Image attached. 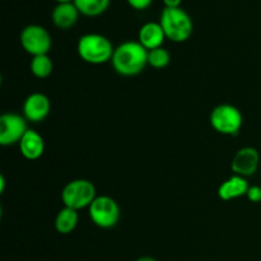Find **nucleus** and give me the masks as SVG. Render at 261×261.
I'll return each mask as SVG.
<instances>
[{
    "instance_id": "nucleus-1",
    "label": "nucleus",
    "mask_w": 261,
    "mask_h": 261,
    "mask_svg": "<svg viewBox=\"0 0 261 261\" xmlns=\"http://www.w3.org/2000/svg\"><path fill=\"white\" fill-rule=\"evenodd\" d=\"M111 64L120 75L135 76L147 68L148 50L139 41H125L115 47Z\"/></svg>"
},
{
    "instance_id": "nucleus-2",
    "label": "nucleus",
    "mask_w": 261,
    "mask_h": 261,
    "mask_svg": "<svg viewBox=\"0 0 261 261\" xmlns=\"http://www.w3.org/2000/svg\"><path fill=\"white\" fill-rule=\"evenodd\" d=\"M115 47L111 41L99 33H87L78 40L76 53L79 58L91 65H101L112 60Z\"/></svg>"
},
{
    "instance_id": "nucleus-3",
    "label": "nucleus",
    "mask_w": 261,
    "mask_h": 261,
    "mask_svg": "<svg viewBox=\"0 0 261 261\" xmlns=\"http://www.w3.org/2000/svg\"><path fill=\"white\" fill-rule=\"evenodd\" d=\"M160 23L166 38L176 43L186 42L194 32L193 19L182 8H165L161 13Z\"/></svg>"
},
{
    "instance_id": "nucleus-4",
    "label": "nucleus",
    "mask_w": 261,
    "mask_h": 261,
    "mask_svg": "<svg viewBox=\"0 0 261 261\" xmlns=\"http://www.w3.org/2000/svg\"><path fill=\"white\" fill-rule=\"evenodd\" d=\"M97 198L96 186L93 182L86 178H76L64 186L61 191V200L64 206L81 211L89 208L94 199Z\"/></svg>"
},
{
    "instance_id": "nucleus-5",
    "label": "nucleus",
    "mask_w": 261,
    "mask_h": 261,
    "mask_svg": "<svg viewBox=\"0 0 261 261\" xmlns=\"http://www.w3.org/2000/svg\"><path fill=\"white\" fill-rule=\"evenodd\" d=\"M209 122L217 133L233 137L237 135L244 125V116L236 106L222 103L214 107L209 116Z\"/></svg>"
},
{
    "instance_id": "nucleus-6",
    "label": "nucleus",
    "mask_w": 261,
    "mask_h": 261,
    "mask_svg": "<svg viewBox=\"0 0 261 261\" xmlns=\"http://www.w3.org/2000/svg\"><path fill=\"white\" fill-rule=\"evenodd\" d=\"M88 214L91 221L97 227L110 229L116 226L120 221V206L111 196H97L89 205Z\"/></svg>"
},
{
    "instance_id": "nucleus-7",
    "label": "nucleus",
    "mask_w": 261,
    "mask_h": 261,
    "mask_svg": "<svg viewBox=\"0 0 261 261\" xmlns=\"http://www.w3.org/2000/svg\"><path fill=\"white\" fill-rule=\"evenodd\" d=\"M20 46L27 54L33 56L48 55L53 46V38L45 27L40 24H28L19 36Z\"/></svg>"
},
{
    "instance_id": "nucleus-8",
    "label": "nucleus",
    "mask_w": 261,
    "mask_h": 261,
    "mask_svg": "<svg viewBox=\"0 0 261 261\" xmlns=\"http://www.w3.org/2000/svg\"><path fill=\"white\" fill-rule=\"evenodd\" d=\"M27 120L15 112H5L0 116V144L3 147L17 144L27 133Z\"/></svg>"
},
{
    "instance_id": "nucleus-9",
    "label": "nucleus",
    "mask_w": 261,
    "mask_h": 261,
    "mask_svg": "<svg viewBox=\"0 0 261 261\" xmlns=\"http://www.w3.org/2000/svg\"><path fill=\"white\" fill-rule=\"evenodd\" d=\"M260 165V153L254 147H244L236 152L231 162L233 175L247 178L257 172Z\"/></svg>"
},
{
    "instance_id": "nucleus-10",
    "label": "nucleus",
    "mask_w": 261,
    "mask_h": 261,
    "mask_svg": "<svg viewBox=\"0 0 261 261\" xmlns=\"http://www.w3.org/2000/svg\"><path fill=\"white\" fill-rule=\"evenodd\" d=\"M51 111V102L46 94L41 92L31 93L23 103V116L33 124L43 121Z\"/></svg>"
},
{
    "instance_id": "nucleus-11",
    "label": "nucleus",
    "mask_w": 261,
    "mask_h": 261,
    "mask_svg": "<svg viewBox=\"0 0 261 261\" xmlns=\"http://www.w3.org/2000/svg\"><path fill=\"white\" fill-rule=\"evenodd\" d=\"M18 144H19L20 154L28 161L38 160L45 152V142L42 135L33 129H28Z\"/></svg>"
},
{
    "instance_id": "nucleus-12",
    "label": "nucleus",
    "mask_w": 261,
    "mask_h": 261,
    "mask_svg": "<svg viewBox=\"0 0 261 261\" xmlns=\"http://www.w3.org/2000/svg\"><path fill=\"white\" fill-rule=\"evenodd\" d=\"M79 14L81 13L74 3H61V4H56V7L53 9L51 19L55 27L66 31L75 25Z\"/></svg>"
},
{
    "instance_id": "nucleus-13",
    "label": "nucleus",
    "mask_w": 261,
    "mask_h": 261,
    "mask_svg": "<svg viewBox=\"0 0 261 261\" xmlns=\"http://www.w3.org/2000/svg\"><path fill=\"white\" fill-rule=\"evenodd\" d=\"M166 40L165 31L160 22H147L140 27L138 33V41L147 48L148 51L162 47Z\"/></svg>"
},
{
    "instance_id": "nucleus-14",
    "label": "nucleus",
    "mask_w": 261,
    "mask_h": 261,
    "mask_svg": "<svg viewBox=\"0 0 261 261\" xmlns=\"http://www.w3.org/2000/svg\"><path fill=\"white\" fill-rule=\"evenodd\" d=\"M249 182L245 177L239 175H233L219 185L218 196L223 201L233 200L241 196H246L249 191Z\"/></svg>"
},
{
    "instance_id": "nucleus-15",
    "label": "nucleus",
    "mask_w": 261,
    "mask_h": 261,
    "mask_svg": "<svg viewBox=\"0 0 261 261\" xmlns=\"http://www.w3.org/2000/svg\"><path fill=\"white\" fill-rule=\"evenodd\" d=\"M79 222V214L75 209L64 206L59 211L55 218V229L60 234H69L76 228Z\"/></svg>"
},
{
    "instance_id": "nucleus-16",
    "label": "nucleus",
    "mask_w": 261,
    "mask_h": 261,
    "mask_svg": "<svg viewBox=\"0 0 261 261\" xmlns=\"http://www.w3.org/2000/svg\"><path fill=\"white\" fill-rule=\"evenodd\" d=\"M111 0H74L79 13L86 17H98L110 7Z\"/></svg>"
},
{
    "instance_id": "nucleus-17",
    "label": "nucleus",
    "mask_w": 261,
    "mask_h": 261,
    "mask_svg": "<svg viewBox=\"0 0 261 261\" xmlns=\"http://www.w3.org/2000/svg\"><path fill=\"white\" fill-rule=\"evenodd\" d=\"M31 73L38 79H46L53 74L54 64L48 55L33 56L30 64Z\"/></svg>"
},
{
    "instance_id": "nucleus-18",
    "label": "nucleus",
    "mask_w": 261,
    "mask_h": 261,
    "mask_svg": "<svg viewBox=\"0 0 261 261\" xmlns=\"http://www.w3.org/2000/svg\"><path fill=\"white\" fill-rule=\"evenodd\" d=\"M171 63V54L165 47L148 51V65L154 69H165Z\"/></svg>"
},
{
    "instance_id": "nucleus-19",
    "label": "nucleus",
    "mask_w": 261,
    "mask_h": 261,
    "mask_svg": "<svg viewBox=\"0 0 261 261\" xmlns=\"http://www.w3.org/2000/svg\"><path fill=\"white\" fill-rule=\"evenodd\" d=\"M246 198L251 203H261V186H250L249 191L246 194Z\"/></svg>"
},
{
    "instance_id": "nucleus-20",
    "label": "nucleus",
    "mask_w": 261,
    "mask_h": 261,
    "mask_svg": "<svg viewBox=\"0 0 261 261\" xmlns=\"http://www.w3.org/2000/svg\"><path fill=\"white\" fill-rule=\"evenodd\" d=\"M127 4L135 10H144L147 8L150 7V4L153 3V0H126Z\"/></svg>"
},
{
    "instance_id": "nucleus-21",
    "label": "nucleus",
    "mask_w": 261,
    "mask_h": 261,
    "mask_svg": "<svg viewBox=\"0 0 261 261\" xmlns=\"http://www.w3.org/2000/svg\"><path fill=\"white\" fill-rule=\"evenodd\" d=\"M165 8H180L182 0H163Z\"/></svg>"
},
{
    "instance_id": "nucleus-22",
    "label": "nucleus",
    "mask_w": 261,
    "mask_h": 261,
    "mask_svg": "<svg viewBox=\"0 0 261 261\" xmlns=\"http://www.w3.org/2000/svg\"><path fill=\"white\" fill-rule=\"evenodd\" d=\"M4 186H5V180H4V176H0V193H4Z\"/></svg>"
},
{
    "instance_id": "nucleus-23",
    "label": "nucleus",
    "mask_w": 261,
    "mask_h": 261,
    "mask_svg": "<svg viewBox=\"0 0 261 261\" xmlns=\"http://www.w3.org/2000/svg\"><path fill=\"white\" fill-rule=\"evenodd\" d=\"M135 261H157L154 259V257H152V256H142V257H139V259H137Z\"/></svg>"
},
{
    "instance_id": "nucleus-24",
    "label": "nucleus",
    "mask_w": 261,
    "mask_h": 261,
    "mask_svg": "<svg viewBox=\"0 0 261 261\" xmlns=\"http://www.w3.org/2000/svg\"><path fill=\"white\" fill-rule=\"evenodd\" d=\"M58 4H61V3H74V0H55Z\"/></svg>"
}]
</instances>
